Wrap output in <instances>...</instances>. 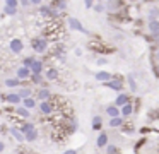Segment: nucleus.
I'll return each instance as SVG.
<instances>
[{"mask_svg":"<svg viewBox=\"0 0 159 154\" xmlns=\"http://www.w3.org/2000/svg\"><path fill=\"white\" fill-rule=\"evenodd\" d=\"M33 50L36 53H45L48 50V40L46 38H36V40H33Z\"/></svg>","mask_w":159,"mask_h":154,"instance_id":"nucleus-1","label":"nucleus"},{"mask_svg":"<svg viewBox=\"0 0 159 154\" xmlns=\"http://www.w3.org/2000/svg\"><path fill=\"white\" fill-rule=\"evenodd\" d=\"M67 22H69V27L72 31H79V33H82V34H89V31L82 26V22H80L77 17H69V21H67Z\"/></svg>","mask_w":159,"mask_h":154,"instance_id":"nucleus-2","label":"nucleus"},{"mask_svg":"<svg viewBox=\"0 0 159 154\" xmlns=\"http://www.w3.org/2000/svg\"><path fill=\"white\" fill-rule=\"evenodd\" d=\"M9 48H11V51L14 55H19L24 50V43H22V40H19V38H14V40L9 41Z\"/></svg>","mask_w":159,"mask_h":154,"instance_id":"nucleus-3","label":"nucleus"},{"mask_svg":"<svg viewBox=\"0 0 159 154\" xmlns=\"http://www.w3.org/2000/svg\"><path fill=\"white\" fill-rule=\"evenodd\" d=\"M106 87H110V89H113V91H121L123 89V82L120 81V79H113L111 77L110 81H106V82H103Z\"/></svg>","mask_w":159,"mask_h":154,"instance_id":"nucleus-4","label":"nucleus"},{"mask_svg":"<svg viewBox=\"0 0 159 154\" xmlns=\"http://www.w3.org/2000/svg\"><path fill=\"white\" fill-rule=\"evenodd\" d=\"M38 110H39V113H43V115H52L53 113V105H52V101H41L39 103V106H38Z\"/></svg>","mask_w":159,"mask_h":154,"instance_id":"nucleus-5","label":"nucleus"},{"mask_svg":"<svg viewBox=\"0 0 159 154\" xmlns=\"http://www.w3.org/2000/svg\"><path fill=\"white\" fill-rule=\"evenodd\" d=\"M29 75H31V70H29L28 67H24V65H21L19 68H16V77H17L19 81H24V79H29Z\"/></svg>","mask_w":159,"mask_h":154,"instance_id":"nucleus-6","label":"nucleus"},{"mask_svg":"<svg viewBox=\"0 0 159 154\" xmlns=\"http://www.w3.org/2000/svg\"><path fill=\"white\" fill-rule=\"evenodd\" d=\"M132 113H134V105H132L130 101L125 103L123 106H120V116H123V118H127V116H130Z\"/></svg>","mask_w":159,"mask_h":154,"instance_id":"nucleus-7","label":"nucleus"},{"mask_svg":"<svg viewBox=\"0 0 159 154\" xmlns=\"http://www.w3.org/2000/svg\"><path fill=\"white\" fill-rule=\"evenodd\" d=\"M43 68H45V63L41 60H34L29 67V70H31V74H43Z\"/></svg>","mask_w":159,"mask_h":154,"instance_id":"nucleus-8","label":"nucleus"},{"mask_svg":"<svg viewBox=\"0 0 159 154\" xmlns=\"http://www.w3.org/2000/svg\"><path fill=\"white\" fill-rule=\"evenodd\" d=\"M4 99H5L7 103H11V105H19V103L22 101L21 96H19L17 92H9V94L4 96Z\"/></svg>","mask_w":159,"mask_h":154,"instance_id":"nucleus-9","label":"nucleus"},{"mask_svg":"<svg viewBox=\"0 0 159 154\" xmlns=\"http://www.w3.org/2000/svg\"><path fill=\"white\" fill-rule=\"evenodd\" d=\"M36 98H38L39 101H48V99L52 98V91H50L48 87H41L38 91V96H36Z\"/></svg>","mask_w":159,"mask_h":154,"instance_id":"nucleus-10","label":"nucleus"},{"mask_svg":"<svg viewBox=\"0 0 159 154\" xmlns=\"http://www.w3.org/2000/svg\"><path fill=\"white\" fill-rule=\"evenodd\" d=\"M96 81H99V82H106V81H110L113 75L110 74V72H106V70H99V72H96Z\"/></svg>","mask_w":159,"mask_h":154,"instance_id":"nucleus-11","label":"nucleus"},{"mask_svg":"<svg viewBox=\"0 0 159 154\" xmlns=\"http://www.w3.org/2000/svg\"><path fill=\"white\" fill-rule=\"evenodd\" d=\"M24 140H28V142H34V140H38V130L31 128V130H28V132H24Z\"/></svg>","mask_w":159,"mask_h":154,"instance_id":"nucleus-12","label":"nucleus"},{"mask_svg":"<svg viewBox=\"0 0 159 154\" xmlns=\"http://www.w3.org/2000/svg\"><path fill=\"white\" fill-rule=\"evenodd\" d=\"M128 101H130L128 94H125V92H120V94L116 96V101H115V106H118V108H120V106H123L125 103H128Z\"/></svg>","mask_w":159,"mask_h":154,"instance_id":"nucleus-13","label":"nucleus"},{"mask_svg":"<svg viewBox=\"0 0 159 154\" xmlns=\"http://www.w3.org/2000/svg\"><path fill=\"white\" fill-rule=\"evenodd\" d=\"M21 103H22V106H24L26 110H33V108H36V99L33 98V96H29V98H24Z\"/></svg>","mask_w":159,"mask_h":154,"instance_id":"nucleus-14","label":"nucleus"},{"mask_svg":"<svg viewBox=\"0 0 159 154\" xmlns=\"http://www.w3.org/2000/svg\"><path fill=\"white\" fill-rule=\"evenodd\" d=\"M118 7H120V2H118V0H108V2L104 3V10H110V12L118 10Z\"/></svg>","mask_w":159,"mask_h":154,"instance_id":"nucleus-15","label":"nucleus"},{"mask_svg":"<svg viewBox=\"0 0 159 154\" xmlns=\"http://www.w3.org/2000/svg\"><path fill=\"white\" fill-rule=\"evenodd\" d=\"M147 19L149 21H157L159 19V7H151L147 10Z\"/></svg>","mask_w":159,"mask_h":154,"instance_id":"nucleus-16","label":"nucleus"},{"mask_svg":"<svg viewBox=\"0 0 159 154\" xmlns=\"http://www.w3.org/2000/svg\"><path fill=\"white\" fill-rule=\"evenodd\" d=\"M108 125L111 127V128H118V127L123 125V116H113V118H110V123Z\"/></svg>","mask_w":159,"mask_h":154,"instance_id":"nucleus-17","label":"nucleus"},{"mask_svg":"<svg viewBox=\"0 0 159 154\" xmlns=\"http://www.w3.org/2000/svg\"><path fill=\"white\" fill-rule=\"evenodd\" d=\"M16 113H17L19 116H22V118H29V116H31V111H29V110H26L24 106H19V105H16Z\"/></svg>","mask_w":159,"mask_h":154,"instance_id":"nucleus-18","label":"nucleus"},{"mask_svg":"<svg viewBox=\"0 0 159 154\" xmlns=\"http://www.w3.org/2000/svg\"><path fill=\"white\" fill-rule=\"evenodd\" d=\"M11 135L14 137L17 142H24V133H22L19 128H16V127H12V128H11Z\"/></svg>","mask_w":159,"mask_h":154,"instance_id":"nucleus-19","label":"nucleus"},{"mask_svg":"<svg viewBox=\"0 0 159 154\" xmlns=\"http://www.w3.org/2000/svg\"><path fill=\"white\" fill-rule=\"evenodd\" d=\"M45 77L48 79V81H57V79H58V68H48V70L45 72Z\"/></svg>","mask_w":159,"mask_h":154,"instance_id":"nucleus-20","label":"nucleus"},{"mask_svg":"<svg viewBox=\"0 0 159 154\" xmlns=\"http://www.w3.org/2000/svg\"><path fill=\"white\" fill-rule=\"evenodd\" d=\"M106 144H108V133L101 132L99 135H98V139H96V146L98 147H104Z\"/></svg>","mask_w":159,"mask_h":154,"instance_id":"nucleus-21","label":"nucleus"},{"mask_svg":"<svg viewBox=\"0 0 159 154\" xmlns=\"http://www.w3.org/2000/svg\"><path fill=\"white\" fill-rule=\"evenodd\" d=\"M127 82H128V86H130V91H132V92H137V91H139L137 81H135V77H134L132 74H128V77H127Z\"/></svg>","mask_w":159,"mask_h":154,"instance_id":"nucleus-22","label":"nucleus"},{"mask_svg":"<svg viewBox=\"0 0 159 154\" xmlns=\"http://www.w3.org/2000/svg\"><path fill=\"white\" fill-rule=\"evenodd\" d=\"M106 113L110 115V118H113V116H120V108L115 106V105H110L106 108Z\"/></svg>","mask_w":159,"mask_h":154,"instance_id":"nucleus-23","label":"nucleus"},{"mask_svg":"<svg viewBox=\"0 0 159 154\" xmlns=\"http://www.w3.org/2000/svg\"><path fill=\"white\" fill-rule=\"evenodd\" d=\"M147 27H149V33H151V34L159 33V19L157 21H149Z\"/></svg>","mask_w":159,"mask_h":154,"instance_id":"nucleus-24","label":"nucleus"},{"mask_svg":"<svg viewBox=\"0 0 159 154\" xmlns=\"http://www.w3.org/2000/svg\"><path fill=\"white\" fill-rule=\"evenodd\" d=\"M17 94L21 96V99H24V98L33 96V91H31V87H21V89H17Z\"/></svg>","mask_w":159,"mask_h":154,"instance_id":"nucleus-25","label":"nucleus"},{"mask_svg":"<svg viewBox=\"0 0 159 154\" xmlns=\"http://www.w3.org/2000/svg\"><path fill=\"white\" fill-rule=\"evenodd\" d=\"M39 16L52 17V7H50V5H39Z\"/></svg>","mask_w":159,"mask_h":154,"instance_id":"nucleus-26","label":"nucleus"},{"mask_svg":"<svg viewBox=\"0 0 159 154\" xmlns=\"http://www.w3.org/2000/svg\"><path fill=\"white\" fill-rule=\"evenodd\" d=\"M67 7H69L67 0H55V9L58 10V12H63V10H67Z\"/></svg>","mask_w":159,"mask_h":154,"instance_id":"nucleus-27","label":"nucleus"},{"mask_svg":"<svg viewBox=\"0 0 159 154\" xmlns=\"http://www.w3.org/2000/svg\"><path fill=\"white\" fill-rule=\"evenodd\" d=\"M19 84H21V81H19L17 77L5 79V86H7V87H19Z\"/></svg>","mask_w":159,"mask_h":154,"instance_id":"nucleus-28","label":"nucleus"},{"mask_svg":"<svg viewBox=\"0 0 159 154\" xmlns=\"http://www.w3.org/2000/svg\"><path fill=\"white\" fill-rule=\"evenodd\" d=\"M101 127H103V118H101L99 115L94 116L93 118V128L94 130H101Z\"/></svg>","mask_w":159,"mask_h":154,"instance_id":"nucleus-29","label":"nucleus"},{"mask_svg":"<svg viewBox=\"0 0 159 154\" xmlns=\"http://www.w3.org/2000/svg\"><path fill=\"white\" fill-rule=\"evenodd\" d=\"M33 84H43V74H31L29 75Z\"/></svg>","mask_w":159,"mask_h":154,"instance_id":"nucleus-30","label":"nucleus"},{"mask_svg":"<svg viewBox=\"0 0 159 154\" xmlns=\"http://www.w3.org/2000/svg\"><path fill=\"white\" fill-rule=\"evenodd\" d=\"M4 14L5 16H16L17 14V7H5L4 5Z\"/></svg>","mask_w":159,"mask_h":154,"instance_id":"nucleus-31","label":"nucleus"},{"mask_svg":"<svg viewBox=\"0 0 159 154\" xmlns=\"http://www.w3.org/2000/svg\"><path fill=\"white\" fill-rule=\"evenodd\" d=\"M31 128H36L34 123H33V122H26V123H24V125H22L19 130H21V132L24 133V132H28V130H31Z\"/></svg>","mask_w":159,"mask_h":154,"instance_id":"nucleus-32","label":"nucleus"},{"mask_svg":"<svg viewBox=\"0 0 159 154\" xmlns=\"http://www.w3.org/2000/svg\"><path fill=\"white\" fill-rule=\"evenodd\" d=\"M93 9L96 10L98 14H101V12H104V3L98 0V2H96V3H94V5H93Z\"/></svg>","mask_w":159,"mask_h":154,"instance_id":"nucleus-33","label":"nucleus"},{"mask_svg":"<svg viewBox=\"0 0 159 154\" xmlns=\"http://www.w3.org/2000/svg\"><path fill=\"white\" fill-rule=\"evenodd\" d=\"M106 154H116L118 152V147L116 146H113V144H106Z\"/></svg>","mask_w":159,"mask_h":154,"instance_id":"nucleus-34","label":"nucleus"},{"mask_svg":"<svg viewBox=\"0 0 159 154\" xmlns=\"http://www.w3.org/2000/svg\"><path fill=\"white\" fill-rule=\"evenodd\" d=\"M36 60V58L34 57H33V55H31V57H24V60H22V65H24V67H31V63H33V62H34Z\"/></svg>","mask_w":159,"mask_h":154,"instance_id":"nucleus-35","label":"nucleus"},{"mask_svg":"<svg viewBox=\"0 0 159 154\" xmlns=\"http://www.w3.org/2000/svg\"><path fill=\"white\" fill-rule=\"evenodd\" d=\"M5 7H19V0H5Z\"/></svg>","mask_w":159,"mask_h":154,"instance_id":"nucleus-36","label":"nucleus"},{"mask_svg":"<svg viewBox=\"0 0 159 154\" xmlns=\"http://www.w3.org/2000/svg\"><path fill=\"white\" fill-rule=\"evenodd\" d=\"M77 130V120H72V122H70V125H69V132H75Z\"/></svg>","mask_w":159,"mask_h":154,"instance_id":"nucleus-37","label":"nucleus"},{"mask_svg":"<svg viewBox=\"0 0 159 154\" xmlns=\"http://www.w3.org/2000/svg\"><path fill=\"white\" fill-rule=\"evenodd\" d=\"M84 5H86V9H93L94 0H84Z\"/></svg>","mask_w":159,"mask_h":154,"instance_id":"nucleus-38","label":"nucleus"},{"mask_svg":"<svg viewBox=\"0 0 159 154\" xmlns=\"http://www.w3.org/2000/svg\"><path fill=\"white\" fill-rule=\"evenodd\" d=\"M96 63H98V65H106L108 60H106L104 57H101V58H98V60H96Z\"/></svg>","mask_w":159,"mask_h":154,"instance_id":"nucleus-39","label":"nucleus"},{"mask_svg":"<svg viewBox=\"0 0 159 154\" xmlns=\"http://www.w3.org/2000/svg\"><path fill=\"white\" fill-rule=\"evenodd\" d=\"M19 5L21 7H29L31 3H29V0H19Z\"/></svg>","mask_w":159,"mask_h":154,"instance_id":"nucleus-40","label":"nucleus"},{"mask_svg":"<svg viewBox=\"0 0 159 154\" xmlns=\"http://www.w3.org/2000/svg\"><path fill=\"white\" fill-rule=\"evenodd\" d=\"M29 3H31V5H41L43 0H29Z\"/></svg>","mask_w":159,"mask_h":154,"instance_id":"nucleus-41","label":"nucleus"},{"mask_svg":"<svg viewBox=\"0 0 159 154\" xmlns=\"http://www.w3.org/2000/svg\"><path fill=\"white\" fill-rule=\"evenodd\" d=\"M5 151V142L4 140H0V152H4Z\"/></svg>","mask_w":159,"mask_h":154,"instance_id":"nucleus-42","label":"nucleus"},{"mask_svg":"<svg viewBox=\"0 0 159 154\" xmlns=\"http://www.w3.org/2000/svg\"><path fill=\"white\" fill-rule=\"evenodd\" d=\"M63 154H77L75 149H69V151H63Z\"/></svg>","mask_w":159,"mask_h":154,"instance_id":"nucleus-43","label":"nucleus"},{"mask_svg":"<svg viewBox=\"0 0 159 154\" xmlns=\"http://www.w3.org/2000/svg\"><path fill=\"white\" fill-rule=\"evenodd\" d=\"M75 55H77V57H80V55H82V48H77V50H75Z\"/></svg>","mask_w":159,"mask_h":154,"instance_id":"nucleus-44","label":"nucleus"},{"mask_svg":"<svg viewBox=\"0 0 159 154\" xmlns=\"http://www.w3.org/2000/svg\"><path fill=\"white\" fill-rule=\"evenodd\" d=\"M152 40H154V41L157 40V41H159V33H154V34H152Z\"/></svg>","mask_w":159,"mask_h":154,"instance_id":"nucleus-45","label":"nucleus"},{"mask_svg":"<svg viewBox=\"0 0 159 154\" xmlns=\"http://www.w3.org/2000/svg\"><path fill=\"white\" fill-rule=\"evenodd\" d=\"M154 58H156V62H159V48H157V51H156V55H154Z\"/></svg>","mask_w":159,"mask_h":154,"instance_id":"nucleus-46","label":"nucleus"},{"mask_svg":"<svg viewBox=\"0 0 159 154\" xmlns=\"http://www.w3.org/2000/svg\"><path fill=\"white\" fill-rule=\"evenodd\" d=\"M156 74L159 75V65H157V67H156Z\"/></svg>","mask_w":159,"mask_h":154,"instance_id":"nucleus-47","label":"nucleus"},{"mask_svg":"<svg viewBox=\"0 0 159 154\" xmlns=\"http://www.w3.org/2000/svg\"><path fill=\"white\" fill-rule=\"evenodd\" d=\"M157 48H159V41H157Z\"/></svg>","mask_w":159,"mask_h":154,"instance_id":"nucleus-48","label":"nucleus"}]
</instances>
